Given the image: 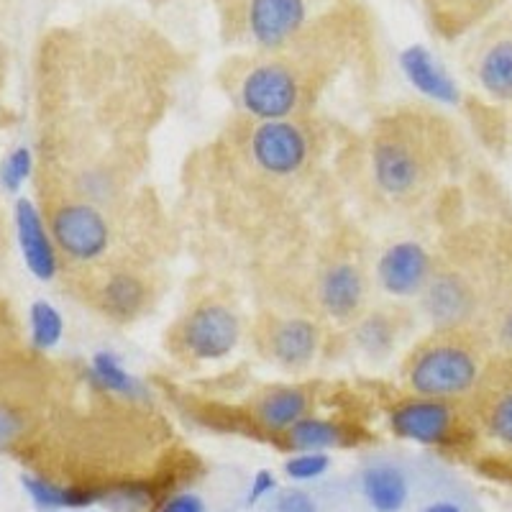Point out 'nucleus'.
I'll use <instances>...</instances> for the list:
<instances>
[{
	"instance_id": "nucleus-10",
	"label": "nucleus",
	"mask_w": 512,
	"mask_h": 512,
	"mask_svg": "<svg viewBox=\"0 0 512 512\" xmlns=\"http://www.w3.org/2000/svg\"><path fill=\"white\" fill-rule=\"evenodd\" d=\"M323 397V382L303 379V382H272L259 384L249 395L239 397L236 405L228 402H198L200 415L213 428L228 425L246 436L280 441L297 420L315 413Z\"/></svg>"
},
{
	"instance_id": "nucleus-27",
	"label": "nucleus",
	"mask_w": 512,
	"mask_h": 512,
	"mask_svg": "<svg viewBox=\"0 0 512 512\" xmlns=\"http://www.w3.org/2000/svg\"><path fill=\"white\" fill-rule=\"evenodd\" d=\"M420 512H464V507L456 500H451V497H438V500L428 502Z\"/></svg>"
},
{
	"instance_id": "nucleus-4",
	"label": "nucleus",
	"mask_w": 512,
	"mask_h": 512,
	"mask_svg": "<svg viewBox=\"0 0 512 512\" xmlns=\"http://www.w3.org/2000/svg\"><path fill=\"white\" fill-rule=\"evenodd\" d=\"M464 162L461 128L425 103H400L377 113L346 157L364 195L377 208L402 216L448 195Z\"/></svg>"
},
{
	"instance_id": "nucleus-7",
	"label": "nucleus",
	"mask_w": 512,
	"mask_h": 512,
	"mask_svg": "<svg viewBox=\"0 0 512 512\" xmlns=\"http://www.w3.org/2000/svg\"><path fill=\"white\" fill-rule=\"evenodd\" d=\"M495 349L482 326L431 328L400 361L402 390L431 397H472Z\"/></svg>"
},
{
	"instance_id": "nucleus-2",
	"label": "nucleus",
	"mask_w": 512,
	"mask_h": 512,
	"mask_svg": "<svg viewBox=\"0 0 512 512\" xmlns=\"http://www.w3.org/2000/svg\"><path fill=\"white\" fill-rule=\"evenodd\" d=\"M344 159L328 118L233 111L200 152L192 177L218 226L249 244L277 246L305 236Z\"/></svg>"
},
{
	"instance_id": "nucleus-25",
	"label": "nucleus",
	"mask_w": 512,
	"mask_h": 512,
	"mask_svg": "<svg viewBox=\"0 0 512 512\" xmlns=\"http://www.w3.org/2000/svg\"><path fill=\"white\" fill-rule=\"evenodd\" d=\"M274 492V479H272V474H259V477H256V482H254V487H251V495H249V502L251 505H254V502H259V500H264V497H269Z\"/></svg>"
},
{
	"instance_id": "nucleus-24",
	"label": "nucleus",
	"mask_w": 512,
	"mask_h": 512,
	"mask_svg": "<svg viewBox=\"0 0 512 512\" xmlns=\"http://www.w3.org/2000/svg\"><path fill=\"white\" fill-rule=\"evenodd\" d=\"M159 512H208L205 510V502L200 500L198 495H192V492H177V495L169 497Z\"/></svg>"
},
{
	"instance_id": "nucleus-26",
	"label": "nucleus",
	"mask_w": 512,
	"mask_h": 512,
	"mask_svg": "<svg viewBox=\"0 0 512 512\" xmlns=\"http://www.w3.org/2000/svg\"><path fill=\"white\" fill-rule=\"evenodd\" d=\"M8 249H11V228H8L6 213L0 210V267L6 264Z\"/></svg>"
},
{
	"instance_id": "nucleus-23",
	"label": "nucleus",
	"mask_w": 512,
	"mask_h": 512,
	"mask_svg": "<svg viewBox=\"0 0 512 512\" xmlns=\"http://www.w3.org/2000/svg\"><path fill=\"white\" fill-rule=\"evenodd\" d=\"M274 512H320V507L310 492L300 487H287L274 497Z\"/></svg>"
},
{
	"instance_id": "nucleus-19",
	"label": "nucleus",
	"mask_w": 512,
	"mask_h": 512,
	"mask_svg": "<svg viewBox=\"0 0 512 512\" xmlns=\"http://www.w3.org/2000/svg\"><path fill=\"white\" fill-rule=\"evenodd\" d=\"M505 0H420L425 24L441 41H459L495 16Z\"/></svg>"
},
{
	"instance_id": "nucleus-18",
	"label": "nucleus",
	"mask_w": 512,
	"mask_h": 512,
	"mask_svg": "<svg viewBox=\"0 0 512 512\" xmlns=\"http://www.w3.org/2000/svg\"><path fill=\"white\" fill-rule=\"evenodd\" d=\"M361 500L372 512H402L413 497L408 469L395 459H372L356 474Z\"/></svg>"
},
{
	"instance_id": "nucleus-20",
	"label": "nucleus",
	"mask_w": 512,
	"mask_h": 512,
	"mask_svg": "<svg viewBox=\"0 0 512 512\" xmlns=\"http://www.w3.org/2000/svg\"><path fill=\"white\" fill-rule=\"evenodd\" d=\"M484 331H487L489 344H492L495 354L512 356V295L484 323Z\"/></svg>"
},
{
	"instance_id": "nucleus-22",
	"label": "nucleus",
	"mask_w": 512,
	"mask_h": 512,
	"mask_svg": "<svg viewBox=\"0 0 512 512\" xmlns=\"http://www.w3.org/2000/svg\"><path fill=\"white\" fill-rule=\"evenodd\" d=\"M24 487L26 492L31 495L34 505L39 510H49V512H64V489L62 484L52 482V479H41V477H24Z\"/></svg>"
},
{
	"instance_id": "nucleus-12",
	"label": "nucleus",
	"mask_w": 512,
	"mask_h": 512,
	"mask_svg": "<svg viewBox=\"0 0 512 512\" xmlns=\"http://www.w3.org/2000/svg\"><path fill=\"white\" fill-rule=\"evenodd\" d=\"M246 336L264 364L285 374H303L326 354V323L305 310L264 308L249 320Z\"/></svg>"
},
{
	"instance_id": "nucleus-9",
	"label": "nucleus",
	"mask_w": 512,
	"mask_h": 512,
	"mask_svg": "<svg viewBox=\"0 0 512 512\" xmlns=\"http://www.w3.org/2000/svg\"><path fill=\"white\" fill-rule=\"evenodd\" d=\"M246 318L231 292L221 287L192 295L164 331L162 346L175 364L198 369L223 361L239 349L246 336Z\"/></svg>"
},
{
	"instance_id": "nucleus-16",
	"label": "nucleus",
	"mask_w": 512,
	"mask_h": 512,
	"mask_svg": "<svg viewBox=\"0 0 512 512\" xmlns=\"http://www.w3.org/2000/svg\"><path fill=\"white\" fill-rule=\"evenodd\" d=\"M477 88L497 103H512V21L489 31L469 54Z\"/></svg>"
},
{
	"instance_id": "nucleus-17",
	"label": "nucleus",
	"mask_w": 512,
	"mask_h": 512,
	"mask_svg": "<svg viewBox=\"0 0 512 512\" xmlns=\"http://www.w3.org/2000/svg\"><path fill=\"white\" fill-rule=\"evenodd\" d=\"M361 438H367V431L359 420L346 418V415H320L315 410V413L305 415L303 420H297L277 443L295 451V454H303V451L326 454L331 448L361 443Z\"/></svg>"
},
{
	"instance_id": "nucleus-14",
	"label": "nucleus",
	"mask_w": 512,
	"mask_h": 512,
	"mask_svg": "<svg viewBox=\"0 0 512 512\" xmlns=\"http://www.w3.org/2000/svg\"><path fill=\"white\" fill-rule=\"evenodd\" d=\"M413 328L415 315L410 313L408 305L387 303L372 305L367 313L341 333H344L346 344L356 356H361L369 364H382L400 349L402 341L413 333Z\"/></svg>"
},
{
	"instance_id": "nucleus-29",
	"label": "nucleus",
	"mask_w": 512,
	"mask_h": 512,
	"mask_svg": "<svg viewBox=\"0 0 512 512\" xmlns=\"http://www.w3.org/2000/svg\"><path fill=\"white\" fill-rule=\"evenodd\" d=\"M64 512H90V510H64Z\"/></svg>"
},
{
	"instance_id": "nucleus-6",
	"label": "nucleus",
	"mask_w": 512,
	"mask_h": 512,
	"mask_svg": "<svg viewBox=\"0 0 512 512\" xmlns=\"http://www.w3.org/2000/svg\"><path fill=\"white\" fill-rule=\"evenodd\" d=\"M297 308L344 331L372 308L377 290L374 256L367 239L346 223H333L315 236L313 259Z\"/></svg>"
},
{
	"instance_id": "nucleus-3",
	"label": "nucleus",
	"mask_w": 512,
	"mask_h": 512,
	"mask_svg": "<svg viewBox=\"0 0 512 512\" xmlns=\"http://www.w3.org/2000/svg\"><path fill=\"white\" fill-rule=\"evenodd\" d=\"M374 39V21L361 0H336L280 47L228 54L216 82L244 116H320L346 77L367 70Z\"/></svg>"
},
{
	"instance_id": "nucleus-28",
	"label": "nucleus",
	"mask_w": 512,
	"mask_h": 512,
	"mask_svg": "<svg viewBox=\"0 0 512 512\" xmlns=\"http://www.w3.org/2000/svg\"><path fill=\"white\" fill-rule=\"evenodd\" d=\"M8 77V49L6 44H0V116H3V90H6Z\"/></svg>"
},
{
	"instance_id": "nucleus-21",
	"label": "nucleus",
	"mask_w": 512,
	"mask_h": 512,
	"mask_svg": "<svg viewBox=\"0 0 512 512\" xmlns=\"http://www.w3.org/2000/svg\"><path fill=\"white\" fill-rule=\"evenodd\" d=\"M331 464L328 454H318V451H303L295 454L292 459L285 461V474L292 482H313V479L323 477Z\"/></svg>"
},
{
	"instance_id": "nucleus-11",
	"label": "nucleus",
	"mask_w": 512,
	"mask_h": 512,
	"mask_svg": "<svg viewBox=\"0 0 512 512\" xmlns=\"http://www.w3.org/2000/svg\"><path fill=\"white\" fill-rule=\"evenodd\" d=\"M384 418L392 436L431 448H472L482 441L469 397H431L402 390L387 397Z\"/></svg>"
},
{
	"instance_id": "nucleus-13",
	"label": "nucleus",
	"mask_w": 512,
	"mask_h": 512,
	"mask_svg": "<svg viewBox=\"0 0 512 512\" xmlns=\"http://www.w3.org/2000/svg\"><path fill=\"white\" fill-rule=\"evenodd\" d=\"M472 400L482 441L495 443L512 459V356L495 354L489 359Z\"/></svg>"
},
{
	"instance_id": "nucleus-15",
	"label": "nucleus",
	"mask_w": 512,
	"mask_h": 512,
	"mask_svg": "<svg viewBox=\"0 0 512 512\" xmlns=\"http://www.w3.org/2000/svg\"><path fill=\"white\" fill-rule=\"evenodd\" d=\"M433 249L418 241H400L374 259L377 287L395 300H418L428 285Z\"/></svg>"
},
{
	"instance_id": "nucleus-8",
	"label": "nucleus",
	"mask_w": 512,
	"mask_h": 512,
	"mask_svg": "<svg viewBox=\"0 0 512 512\" xmlns=\"http://www.w3.org/2000/svg\"><path fill=\"white\" fill-rule=\"evenodd\" d=\"M64 287L113 326H134L154 313L167 290V262L121 259L59 272Z\"/></svg>"
},
{
	"instance_id": "nucleus-1",
	"label": "nucleus",
	"mask_w": 512,
	"mask_h": 512,
	"mask_svg": "<svg viewBox=\"0 0 512 512\" xmlns=\"http://www.w3.org/2000/svg\"><path fill=\"white\" fill-rule=\"evenodd\" d=\"M182 70L175 41L128 8L49 29L36 54L34 185L108 210L157 200L146 172Z\"/></svg>"
},
{
	"instance_id": "nucleus-5",
	"label": "nucleus",
	"mask_w": 512,
	"mask_h": 512,
	"mask_svg": "<svg viewBox=\"0 0 512 512\" xmlns=\"http://www.w3.org/2000/svg\"><path fill=\"white\" fill-rule=\"evenodd\" d=\"M512 295V233L502 223L448 228L433 249L420 313L431 328L482 326Z\"/></svg>"
}]
</instances>
